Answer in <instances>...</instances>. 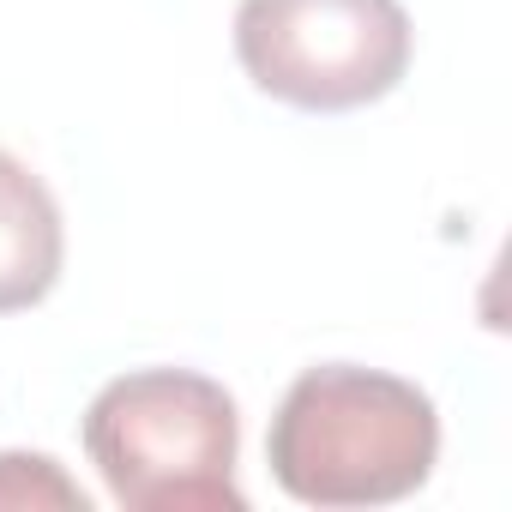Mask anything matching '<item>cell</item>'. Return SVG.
Here are the masks:
<instances>
[{
	"instance_id": "1",
	"label": "cell",
	"mask_w": 512,
	"mask_h": 512,
	"mask_svg": "<svg viewBox=\"0 0 512 512\" xmlns=\"http://www.w3.org/2000/svg\"><path fill=\"white\" fill-rule=\"evenodd\" d=\"M266 464L302 506H392L434 476L440 410L398 374L320 362L284 392Z\"/></svg>"
},
{
	"instance_id": "3",
	"label": "cell",
	"mask_w": 512,
	"mask_h": 512,
	"mask_svg": "<svg viewBox=\"0 0 512 512\" xmlns=\"http://www.w3.org/2000/svg\"><path fill=\"white\" fill-rule=\"evenodd\" d=\"M235 61L290 109H368L410 73V13L398 0H241Z\"/></svg>"
},
{
	"instance_id": "5",
	"label": "cell",
	"mask_w": 512,
	"mask_h": 512,
	"mask_svg": "<svg viewBox=\"0 0 512 512\" xmlns=\"http://www.w3.org/2000/svg\"><path fill=\"white\" fill-rule=\"evenodd\" d=\"M0 512H91V494L49 452H0Z\"/></svg>"
},
{
	"instance_id": "4",
	"label": "cell",
	"mask_w": 512,
	"mask_h": 512,
	"mask_svg": "<svg viewBox=\"0 0 512 512\" xmlns=\"http://www.w3.org/2000/svg\"><path fill=\"white\" fill-rule=\"evenodd\" d=\"M61 205L13 151H0V314H25L61 284Z\"/></svg>"
},
{
	"instance_id": "2",
	"label": "cell",
	"mask_w": 512,
	"mask_h": 512,
	"mask_svg": "<svg viewBox=\"0 0 512 512\" xmlns=\"http://www.w3.org/2000/svg\"><path fill=\"white\" fill-rule=\"evenodd\" d=\"M85 452L127 512H241L235 398L193 368H133L85 410Z\"/></svg>"
}]
</instances>
